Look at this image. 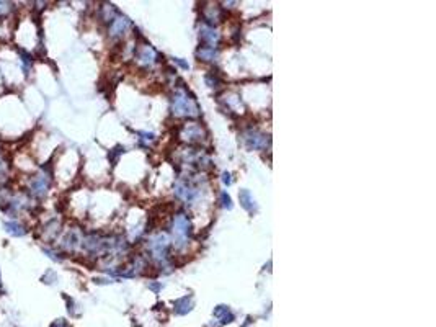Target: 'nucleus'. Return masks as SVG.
<instances>
[{
  "mask_svg": "<svg viewBox=\"0 0 436 327\" xmlns=\"http://www.w3.org/2000/svg\"><path fill=\"white\" fill-rule=\"evenodd\" d=\"M172 110L175 117H198L199 108L193 98L188 97L185 90H180L172 98Z\"/></svg>",
  "mask_w": 436,
  "mask_h": 327,
  "instance_id": "nucleus-1",
  "label": "nucleus"
},
{
  "mask_svg": "<svg viewBox=\"0 0 436 327\" xmlns=\"http://www.w3.org/2000/svg\"><path fill=\"white\" fill-rule=\"evenodd\" d=\"M190 231H191V223L188 216L183 213H178L174 218V239H175V245L178 249L186 244Z\"/></svg>",
  "mask_w": 436,
  "mask_h": 327,
  "instance_id": "nucleus-2",
  "label": "nucleus"
},
{
  "mask_svg": "<svg viewBox=\"0 0 436 327\" xmlns=\"http://www.w3.org/2000/svg\"><path fill=\"white\" fill-rule=\"evenodd\" d=\"M169 244L170 240L165 234H157L154 237H151L149 240V249L151 254L155 260L159 262H165L167 260V251H169Z\"/></svg>",
  "mask_w": 436,
  "mask_h": 327,
  "instance_id": "nucleus-3",
  "label": "nucleus"
},
{
  "mask_svg": "<svg viewBox=\"0 0 436 327\" xmlns=\"http://www.w3.org/2000/svg\"><path fill=\"white\" fill-rule=\"evenodd\" d=\"M51 185V177L46 172H40L30 180V193L36 198H44Z\"/></svg>",
  "mask_w": 436,
  "mask_h": 327,
  "instance_id": "nucleus-4",
  "label": "nucleus"
},
{
  "mask_svg": "<svg viewBox=\"0 0 436 327\" xmlns=\"http://www.w3.org/2000/svg\"><path fill=\"white\" fill-rule=\"evenodd\" d=\"M82 242H84V235L80 233V229L72 228L70 231H67V234L64 235V239H62V249H65V251H69V252H74L82 245Z\"/></svg>",
  "mask_w": 436,
  "mask_h": 327,
  "instance_id": "nucleus-5",
  "label": "nucleus"
},
{
  "mask_svg": "<svg viewBox=\"0 0 436 327\" xmlns=\"http://www.w3.org/2000/svg\"><path fill=\"white\" fill-rule=\"evenodd\" d=\"M180 136L188 142L199 141V139H203V136H204V129L198 123H185L183 126H181Z\"/></svg>",
  "mask_w": 436,
  "mask_h": 327,
  "instance_id": "nucleus-6",
  "label": "nucleus"
},
{
  "mask_svg": "<svg viewBox=\"0 0 436 327\" xmlns=\"http://www.w3.org/2000/svg\"><path fill=\"white\" fill-rule=\"evenodd\" d=\"M242 139L248 149H263L266 146V138L255 129H248L242 134Z\"/></svg>",
  "mask_w": 436,
  "mask_h": 327,
  "instance_id": "nucleus-7",
  "label": "nucleus"
},
{
  "mask_svg": "<svg viewBox=\"0 0 436 327\" xmlns=\"http://www.w3.org/2000/svg\"><path fill=\"white\" fill-rule=\"evenodd\" d=\"M175 195H176V198H180V200H183V201L188 203V201H191L196 195H198V190H196L195 187L190 184V182H181L180 180L175 187Z\"/></svg>",
  "mask_w": 436,
  "mask_h": 327,
  "instance_id": "nucleus-8",
  "label": "nucleus"
},
{
  "mask_svg": "<svg viewBox=\"0 0 436 327\" xmlns=\"http://www.w3.org/2000/svg\"><path fill=\"white\" fill-rule=\"evenodd\" d=\"M129 28V20L126 17H116L114 20L109 23V36L113 38H119L124 35V31H126Z\"/></svg>",
  "mask_w": 436,
  "mask_h": 327,
  "instance_id": "nucleus-9",
  "label": "nucleus"
},
{
  "mask_svg": "<svg viewBox=\"0 0 436 327\" xmlns=\"http://www.w3.org/2000/svg\"><path fill=\"white\" fill-rule=\"evenodd\" d=\"M157 59V52L154 51V47L149 45H144L141 49L137 51V61L144 66H152Z\"/></svg>",
  "mask_w": 436,
  "mask_h": 327,
  "instance_id": "nucleus-10",
  "label": "nucleus"
},
{
  "mask_svg": "<svg viewBox=\"0 0 436 327\" xmlns=\"http://www.w3.org/2000/svg\"><path fill=\"white\" fill-rule=\"evenodd\" d=\"M199 36L204 43L211 45V47H214V45H218V41H219V33L214 30V26H203L201 28Z\"/></svg>",
  "mask_w": 436,
  "mask_h": 327,
  "instance_id": "nucleus-11",
  "label": "nucleus"
},
{
  "mask_svg": "<svg viewBox=\"0 0 436 327\" xmlns=\"http://www.w3.org/2000/svg\"><path fill=\"white\" fill-rule=\"evenodd\" d=\"M5 231L10 235H13V237H22V235L26 234L25 226H22L17 221H8V223H5Z\"/></svg>",
  "mask_w": 436,
  "mask_h": 327,
  "instance_id": "nucleus-12",
  "label": "nucleus"
},
{
  "mask_svg": "<svg viewBox=\"0 0 436 327\" xmlns=\"http://www.w3.org/2000/svg\"><path fill=\"white\" fill-rule=\"evenodd\" d=\"M214 316L218 317V319L221 321L222 324H226V322H232V319H234L232 312H231V309H229L227 306H218L214 309Z\"/></svg>",
  "mask_w": 436,
  "mask_h": 327,
  "instance_id": "nucleus-13",
  "label": "nucleus"
},
{
  "mask_svg": "<svg viewBox=\"0 0 436 327\" xmlns=\"http://www.w3.org/2000/svg\"><path fill=\"white\" fill-rule=\"evenodd\" d=\"M191 307H193V301H191V298H188V296L175 301V311L178 312V314H186V312L191 311Z\"/></svg>",
  "mask_w": 436,
  "mask_h": 327,
  "instance_id": "nucleus-14",
  "label": "nucleus"
},
{
  "mask_svg": "<svg viewBox=\"0 0 436 327\" xmlns=\"http://www.w3.org/2000/svg\"><path fill=\"white\" fill-rule=\"evenodd\" d=\"M196 54H198L199 59H203V61H216L218 51H214V47H211V46H203L196 51Z\"/></svg>",
  "mask_w": 436,
  "mask_h": 327,
  "instance_id": "nucleus-15",
  "label": "nucleus"
},
{
  "mask_svg": "<svg viewBox=\"0 0 436 327\" xmlns=\"http://www.w3.org/2000/svg\"><path fill=\"white\" fill-rule=\"evenodd\" d=\"M116 17H118L116 15V8H114L111 3H105V5L102 7V20L111 23Z\"/></svg>",
  "mask_w": 436,
  "mask_h": 327,
  "instance_id": "nucleus-16",
  "label": "nucleus"
},
{
  "mask_svg": "<svg viewBox=\"0 0 436 327\" xmlns=\"http://www.w3.org/2000/svg\"><path fill=\"white\" fill-rule=\"evenodd\" d=\"M239 198H240V203L242 206L245 208L247 211H253V206H255V201H253L250 191L248 190H242L240 195H239Z\"/></svg>",
  "mask_w": 436,
  "mask_h": 327,
  "instance_id": "nucleus-17",
  "label": "nucleus"
},
{
  "mask_svg": "<svg viewBox=\"0 0 436 327\" xmlns=\"http://www.w3.org/2000/svg\"><path fill=\"white\" fill-rule=\"evenodd\" d=\"M12 200V193L7 188H0V206L8 205Z\"/></svg>",
  "mask_w": 436,
  "mask_h": 327,
  "instance_id": "nucleus-18",
  "label": "nucleus"
},
{
  "mask_svg": "<svg viewBox=\"0 0 436 327\" xmlns=\"http://www.w3.org/2000/svg\"><path fill=\"white\" fill-rule=\"evenodd\" d=\"M206 84H208L211 89H218L221 82H219L218 77H214V74H208L206 75Z\"/></svg>",
  "mask_w": 436,
  "mask_h": 327,
  "instance_id": "nucleus-19",
  "label": "nucleus"
},
{
  "mask_svg": "<svg viewBox=\"0 0 436 327\" xmlns=\"http://www.w3.org/2000/svg\"><path fill=\"white\" fill-rule=\"evenodd\" d=\"M10 10H12V3L10 2H0V17L7 15Z\"/></svg>",
  "mask_w": 436,
  "mask_h": 327,
  "instance_id": "nucleus-20",
  "label": "nucleus"
},
{
  "mask_svg": "<svg viewBox=\"0 0 436 327\" xmlns=\"http://www.w3.org/2000/svg\"><path fill=\"white\" fill-rule=\"evenodd\" d=\"M49 327H70V324L65 319H56Z\"/></svg>",
  "mask_w": 436,
  "mask_h": 327,
  "instance_id": "nucleus-21",
  "label": "nucleus"
},
{
  "mask_svg": "<svg viewBox=\"0 0 436 327\" xmlns=\"http://www.w3.org/2000/svg\"><path fill=\"white\" fill-rule=\"evenodd\" d=\"M222 205H224V208H229V210H231V208H232V203H231V196H229L227 193H222Z\"/></svg>",
  "mask_w": 436,
  "mask_h": 327,
  "instance_id": "nucleus-22",
  "label": "nucleus"
},
{
  "mask_svg": "<svg viewBox=\"0 0 436 327\" xmlns=\"http://www.w3.org/2000/svg\"><path fill=\"white\" fill-rule=\"evenodd\" d=\"M5 172H7V164L3 161L2 154H0V175H5Z\"/></svg>",
  "mask_w": 436,
  "mask_h": 327,
  "instance_id": "nucleus-23",
  "label": "nucleus"
},
{
  "mask_svg": "<svg viewBox=\"0 0 436 327\" xmlns=\"http://www.w3.org/2000/svg\"><path fill=\"white\" fill-rule=\"evenodd\" d=\"M222 182H224V184H226V185H231V182H232L231 174H227V172H226V174L222 175Z\"/></svg>",
  "mask_w": 436,
  "mask_h": 327,
  "instance_id": "nucleus-24",
  "label": "nucleus"
},
{
  "mask_svg": "<svg viewBox=\"0 0 436 327\" xmlns=\"http://www.w3.org/2000/svg\"><path fill=\"white\" fill-rule=\"evenodd\" d=\"M149 288H151V290H154V291H159L160 290V285H157V283H152V285H149Z\"/></svg>",
  "mask_w": 436,
  "mask_h": 327,
  "instance_id": "nucleus-25",
  "label": "nucleus"
},
{
  "mask_svg": "<svg viewBox=\"0 0 436 327\" xmlns=\"http://www.w3.org/2000/svg\"><path fill=\"white\" fill-rule=\"evenodd\" d=\"M0 286H2V275H0Z\"/></svg>",
  "mask_w": 436,
  "mask_h": 327,
  "instance_id": "nucleus-26",
  "label": "nucleus"
}]
</instances>
